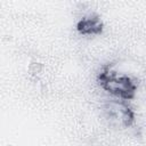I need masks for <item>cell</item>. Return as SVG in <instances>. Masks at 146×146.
Listing matches in <instances>:
<instances>
[{
  "instance_id": "6da1fadb",
  "label": "cell",
  "mask_w": 146,
  "mask_h": 146,
  "mask_svg": "<svg viewBox=\"0 0 146 146\" xmlns=\"http://www.w3.org/2000/svg\"><path fill=\"white\" fill-rule=\"evenodd\" d=\"M99 81L104 89L123 98L130 99L133 97L137 84L127 75H116L115 72L110 71L107 67L99 74Z\"/></svg>"
},
{
  "instance_id": "7a4b0ae2",
  "label": "cell",
  "mask_w": 146,
  "mask_h": 146,
  "mask_svg": "<svg viewBox=\"0 0 146 146\" xmlns=\"http://www.w3.org/2000/svg\"><path fill=\"white\" fill-rule=\"evenodd\" d=\"M103 24L98 16H89L82 18L78 23V31L82 34H98L102 32Z\"/></svg>"
}]
</instances>
